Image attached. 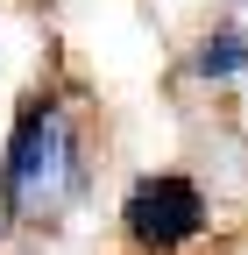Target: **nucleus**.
Returning <instances> with one entry per match:
<instances>
[{"mask_svg": "<svg viewBox=\"0 0 248 255\" xmlns=\"http://www.w3.org/2000/svg\"><path fill=\"white\" fill-rule=\"evenodd\" d=\"M92 191V142L64 92H28L0 142V220L14 234L64 227Z\"/></svg>", "mask_w": 248, "mask_h": 255, "instance_id": "obj_1", "label": "nucleus"}, {"mask_svg": "<svg viewBox=\"0 0 248 255\" xmlns=\"http://www.w3.org/2000/svg\"><path fill=\"white\" fill-rule=\"evenodd\" d=\"M121 241L135 255H184L213 234V199L199 177L184 170H142L128 191H121Z\"/></svg>", "mask_w": 248, "mask_h": 255, "instance_id": "obj_2", "label": "nucleus"}, {"mask_svg": "<svg viewBox=\"0 0 248 255\" xmlns=\"http://www.w3.org/2000/svg\"><path fill=\"white\" fill-rule=\"evenodd\" d=\"M184 71H192L199 85H241V78H248V28H241V21H213L206 36L192 43Z\"/></svg>", "mask_w": 248, "mask_h": 255, "instance_id": "obj_3", "label": "nucleus"}, {"mask_svg": "<svg viewBox=\"0 0 248 255\" xmlns=\"http://www.w3.org/2000/svg\"><path fill=\"white\" fill-rule=\"evenodd\" d=\"M234 7H248V0H234Z\"/></svg>", "mask_w": 248, "mask_h": 255, "instance_id": "obj_4", "label": "nucleus"}]
</instances>
